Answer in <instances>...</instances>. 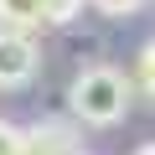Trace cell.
I'll list each match as a JSON object with an SVG mask.
<instances>
[{
    "mask_svg": "<svg viewBox=\"0 0 155 155\" xmlns=\"http://www.w3.org/2000/svg\"><path fill=\"white\" fill-rule=\"evenodd\" d=\"M129 78L119 67H83L72 78V119L78 124H88V129H109L129 114Z\"/></svg>",
    "mask_w": 155,
    "mask_h": 155,
    "instance_id": "obj_1",
    "label": "cell"
},
{
    "mask_svg": "<svg viewBox=\"0 0 155 155\" xmlns=\"http://www.w3.org/2000/svg\"><path fill=\"white\" fill-rule=\"evenodd\" d=\"M41 72V47L31 41V31L0 26V88H26Z\"/></svg>",
    "mask_w": 155,
    "mask_h": 155,
    "instance_id": "obj_2",
    "label": "cell"
},
{
    "mask_svg": "<svg viewBox=\"0 0 155 155\" xmlns=\"http://www.w3.org/2000/svg\"><path fill=\"white\" fill-rule=\"evenodd\" d=\"M83 0H0V26H16V31H31V26H62L78 16Z\"/></svg>",
    "mask_w": 155,
    "mask_h": 155,
    "instance_id": "obj_3",
    "label": "cell"
},
{
    "mask_svg": "<svg viewBox=\"0 0 155 155\" xmlns=\"http://www.w3.org/2000/svg\"><path fill=\"white\" fill-rule=\"evenodd\" d=\"M78 150L83 145L67 124H36L26 129V145H21V155H78Z\"/></svg>",
    "mask_w": 155,
    "mask_h": 155,
    "instance_id": "obj_4",
    "label": "cell"
},
{
    "mask_svg": "<svg viewBox=\"0 0 155 155\" xmlns=\"http://www.w3.org/2000/svg\"><path fill=\"white\" fill-rule=\"evenodd\" d=\"M134 78H140V88L155 98V41H145V52H140V67H134Z\"/></svg>",
    "mask_w": 155,
    "mask_h": 155,
    "instance_id": "obj_5",
    "label": "cell"
},
{
    "mask_svg": "<svg viewBox=\"0 0 155 155\" xmlns=\"http://www.w3.org/2000/svg\"><path fill=\"white\" fill-rule=\"evenodd\" d=\"M21 145H26V129H16V124L0 119V155H21Z\"/></svg>",
    "mask_w": 155,
    "mask_h": 155,
    "instance_id": "obj_6",
    "label": "cell"
},
{
    "mask_svg": "<svg viewBox=\"0 0 155 155\" xmlns=\"http://www.w3.org/2000/svg\"><path fill=\"white\" fill-rule=\"evenodd\" d=\"M88 5H93V11H104V16H134L145 0H88Z\"/></svg>",
    "mask_w": 155,
    "mask_h": 155,
    "instance_id": "obj_7",
    "label": "cell"
},
{
    "mask_svg": "<svg viewBox=\"0 0 155 155\" xmlns=\"http://www.w3.org/2000/svg\"><path fill=\"white\" fill-rule=\"evenodd\" d=\"M134 155H155V140H150V145H140V150H134Z\"/></svg>",
    "mask_w": 155,
    "mask_h": 155,
    "instance_id": "obj_8",
    "label": "cell"
},
{
    "mask_svg": "<svg viewBox=\"0 0 155 155\" xmlns=\"http://www.w3.org/2000/svg\"><path fill=\"white\" fill-rule=\"evenodd\" d=\"M78 155H83V150H78Z\"/></svg>",
    "mask_w": 155,
    "mask_h": 155,
    "instance_id": "obj_9",
    "label": "cell"
}]
</instances>
